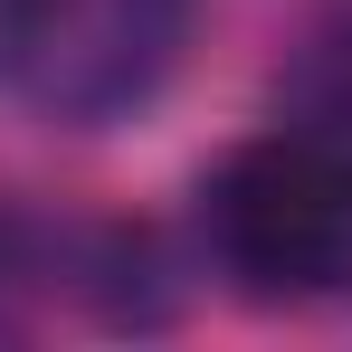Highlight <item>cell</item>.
<instances>
[{"label":"cell","instance_id":"obj_1","mask_svg":"<svg viewBox=\"0 0 352 352\" xmlns=\"http://www.w3.org/2000/svg\"><path fill=\"white\" fill-rule=\"evenodd\" d=\"M210 257L267 305L352 295V143L324 124H276L200 181Z\"/></svg>","mask_w":352,"mask_h":352},{"label":"cell","instance_id":"obj_2","mask_svg":"<svg viewBox=\"0 0 352 352\" xmlns=\"http://www.w3.org/2000/svg\"><path fill=\"white\" fill-rule=\"evenodd\" d=\"M190 48V0H0V96L96 133L143 115Z\"/></svg>","mask_w":352,"mask_h":352},{"label":"cell","instance_id":"obj_3","mask_svg":"<svg viewBox=\"0 0 352 352\" xmlns=\"http://www.w3.org/2000/svg\"><path fill=\"white\" fill-rule=\"evenodd\" d=\"M96 286L105 276V257L96 248H76L67 229H48V219H29V210H0V343L10 333H29L38 324V305L67 286Z\"/></svg>","mask_w":352,"mask_h":352},{"label":"cell","instance_id":"obj_4","mask_svg":"<svg viewBox=\"0 0 352 352\" xmlns=\"http://www.w3.org/2000/svg\"><path fill=\"white\" fill-rule=\"evenodd\" d=\"M286 124H324V133H343L352 143V29L343 38H314V58L286 76Z\"/></svg>","mask_w":352,"mask_h":352}]
</instances>
